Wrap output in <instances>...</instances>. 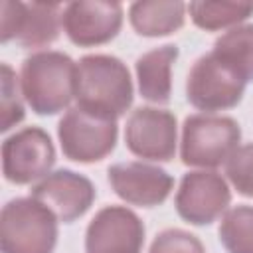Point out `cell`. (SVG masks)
I'll return each mask as SVG.
<instances>
[{"label":"cell","mask_w":253,"mask_h":253,"mask_svg":"<svg viewBox=\"0 0 253 253\" xmlns=\"http://www.w3.org/2000/svg\"><path fill=\"white\" fill-rule=\"evenodd\" d=\"M132 99V79L123 59L107 53H91L77 61L75 101L79 109L117 121L130 109Z\"/></svg>","instance_id":"6da1fadb"},{"label":"cell","mask_w":253,"mask_h":253,"mask_svg":"<svg viewBox=\"0 0 253 253\" xmlns=\"http://www.w3.org/2000/svg\"><path fill=\"white\" fill-rule=\"evenodd\" d=\"M144 223L126 206H105L89 221L85 253H140Z\"/></svg>","instance_id":"7c38bea8"},{"label":"cell","mask_w":253,"mask_h":253,"mask_svg":"<svg viewBox=\"0 0 253 253\" xmlns=\"http://www.w3.org/2000/svg\"><path fill=\"white\" fill-rule=\"evenodd\" d=\"M241 142V126L223 115L196 113L184 119L180 158L186 166L217 168L227 162Z\"/></svg>","instance_id":"277c9868"},{"label":"cell","mask_w":253,"mask_h":253,"mask_svg":"<svg viewBox=\"0 0 253 253\" xmlns=\"http://www.w3.org/2000/svg\"><path fill=\"white\" fill-rule=\"evenodd\" d=\"M57 221L55 213L32 196L6 202L0 215L2 253H53Z\"/></svg>","instance_id":"3957f363"},{"label":"cell","mask_w":253,"mask_h":253,"mask_svg":"<svg viewBox=\"0 0 253 253\" xmlns=\"http://www.w3.org/2000/svg\"><path fill=\"white\" fill-rule=\"evenodd\" d=\"M188 4L180 0H138L128 6V22L142 38H162L184 26Z\"/></svg>","instance_id":"2e32d148"},{"label":"cell","mask_w":253,"mask_h":253,"mask_svg":"<svg viewBox=\"0 0 253 253\" xmlns=\"http://www.w3.org/2000/svg\"><path fill=\"white\" fill-rule=\"evenodd\" d=\"M192 22L206 32H217L225 28L241 26L249 16H253L251 2H206L196 0L188 4Z\"/></svg>","instance_id":"ac0fdd59"},{"label":"cell","mask_w":253,"mask_h":253,"mask_svg":"<svg viewBox=\"0 0 253 253\" xmlns=\"http://www.w3.org/2000/svg\"><path fill=\"white\" fill-rule=\"evenodd\" d=\"M2 43L16 42L18 45L45 47L59 38L63 6L57 2H14L2 0Z\"/></svg>","instance_id":"8992f818"},{"label":"cell","mask_w":253,"mask_h":253,"mask_svg":"<svg viewBox=\"0 0 253 253\" xmlns=\"http://www.w3.org/2000/svg\"><path fill=\"white\" fill-rule=\"evenodd\" d=\"M225 176L237 194L253 198V142L239 144L225 162Z\"/></svg>","instance_id":"44dd1931"},{"label":"cell","mask_w":253,"mask_h":253,"mask_svg":"<svg viewBox=\"0 0 253 253\" xmlns=\"http://www.w3.org/2000/svg\"><path fill=\"white\" fill-rule=\"evenodd\" d=\"M231 190L215 170H192L180 180L174 206L178 215L192 225H210L225 213Z\"/></svg>","instance_id":"30bf717a"},{"label":"cell","mask_w":253,"mask_h":253,"mask_svg":"<svg viewBox=\"0 0 253 253\" xmlns=\"http://www.w3.org/2000/svg\"><path fill=\"white\" fill-rule=\"evenodd\" d=\"M217 233L227 253H253V206L243 204L227 210Z\"/></svg>","instance_id":"d6986e66"},{"label":"cell","mask_w":253,"mask_h":253,"mask_svg":"<svg viewBox=\"0 0 253 253\" xmlns=\"http://www.w3.org/2000/svg\"><path fill=\"white\" fill-rule=\"evenodd\" d=\"M107 180L123 202L138 208H156L164 204L174 188V178L166 170L138 160L109 166Z\"/></svg>","instance_id":"4fadbf2b"},{"label":"cell","mask_w":253,"mask_h":253,"mask_svg":"<svg viewBox=\"0 0 253 253\" xmlns=\"http://www.w3.org/2000/svg\"><path fill=\"white\" fill-rule=\"evenodd\" d=\"M22 87L20 79L16 77V71L10 67V63H2V132H8L12 126L24 121L26 111L22 103Z\"/></svg>","instance_id":"ffe728a7"},{"label":"cell","mask_w":253,"mask_h":253,"mask_svg":"<svg viewBox=\"0 0 253 253\" xmlns=\"http://www.w3.org/2000/svg\"><path fill=\"white\" fill-rule=\"evenodd\" d=\"M148 253H206V247L194 233L180 227H170L156 233Z\"/></svg>","instance_id":"7402d4cb"},{"label":"cell","mask_w":253,"mask_h":253,"mask_svg":"<svg viewBox=\"0 0 253 253\" xmlns=\"http://www.w3.org/2000/svg\"><path fill=\"white\" fill-rule=\"evenodd\" d=\"M180 55L178 45L166 43L160 47H154L150 51H144L136 57L134 73L138 81V93L142 99L166 105L172 97V65L176 63Z\"/></svg>","instance_id":"9a60e30c"},{"label":"cell","mask_w":253,"mask_h":253,"mask_svg":"<svg viewBox=\"0 0 253 253\" xmlns=\"http://www.w3.org/2000/svg\"><path fill=\"white\" fill-rule=\"evenodd\" d=\"M245 81L239 79L229 67L206 53L194 61L186 77V99L198 111L208 115L227 111L241 103Z\"/></svg>","instance_id":"52a82bcc"},{"label":"cell","mask_w":253,"mask_h":253,"mask_svg":"<svg viewBox=\"0 0 253 253\" xmlns=\"http://www.w3.org/2000/svg\"><path fill=\"white\" fill-rule=\"evenodd\" d=\"M178 125L174 113L158 107H138L125 125L126 148L150 162H170L176 154Z\"/></svg>","instance_id":"9c48e42d"},{"label":"cell","mask_w":253,"mask_h":253,"mask_svg":"<svg viewBox=\"0 0 253 253\" xmlns=\"http://www.w3.org/2000/svg\"><path fill=\"white\" fill-rule=\"evenodd\" d=\"M57 138L65 158L81 164H93L101 162L115 150L119 126L117 121L95 117L75 105L67 109L57 123Z\"/></svg>","instance_id":"5b68a950"},{"label":"cell","mask_w":253,"mask_h":253,"mask_svg":"<svg viewBox=\"0 0 253 253\" xmlns=\"http://www.w3.org/2000/svg\"><path fill=\"white\" fill-rule=\"evenodd\" d=\"M210 53L245 83L253 81V24H241L221 34Z\"/></svg>","instance_id":"e0dca14e"},{"label":"cell","mask_w":253,"mask_h":253,"mask_svg":"<svg viewBox=\"0 0 253 253\" xmlns=\"http://www.w3.org/2000/svg\"><path fill=\"white\" fill-rule=\"evenodd\" d=\"M30 196L47 206L59 221L71 223L89 211L97 190L87 176L61 168L40 180L30 190Z\"/></svg>","instance_id":"5bb4252c"},{"label":"cell","mask_w":253,"mask_h":253,"mask_svg":"<svg viewBox=\"0 0 253 253\" xmlns=\"http://www.w3.org/2000/svg\"><path fill=\"white\" fill-rule=\"evenodd\" d=\"M77 61L55 49L34 51L22 61L20 87L28 107L40 117H51L75 99Z\"/></svg>","instance_id":"7a4b0ae2"},{"label":"cell","mask_w":253,"mask_h":253,"mask_svg":"<svg viewBox=\"0 0 253 253\" xmlns=\"http://www.w3.org/2000/svg\"><path fill=\"white\" fill-rule=\"evenodd\" d=\"M123 16L121 2L77 0L63 6L61 26L71 43L93 47L117 38L123 26Z\"/></svg>","instance_id":"8fae6325"},{"label":"cell","mask_w":253,"mask_h":253,"mask_svg":"<svg viewBox=\"0 0 253 253\" xmlns=\"http://www.w3.org/2000/svg\"><path fill=\"white\" fill-rule=\"evenodd\" d=\"M55 164L51 136L40 126H24L2 142V172L10 184L43 180Z\"/></svg>","instance_id":"ba28073f"}]
</instances>
